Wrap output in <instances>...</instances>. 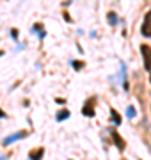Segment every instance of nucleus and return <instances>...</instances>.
I'll return each instance as SVG.
<instances>
[{"label": "nucleus", "instance_id": "1a4fd4ad", "mask_svg": "<svg viewBox=\"0 0 151 160\" xmlns=\"http://www.w3.org/2000/svg\"><path fill=\"white\" fill-rule=\"evenodd\" d=\"M71 66H73L76 71H80V69L84 68V62H80V61H71Z\"/></svg>", "mask_w": 151, "mask_h": 160}, {"label": "nucleus", "instance_id": "f03ea898", "mask_svg": "<svg viewBox=\"0 0 151 160\" xmlns=\"http://www.w3.org/2000/svg\"><path fill=\"white\" fill-rule=\"evenodd\" d=\"M140 32L144 38H151V9L146 12V18H144V23L140 27Z\"/></svg>", "mask_w": 151, "mask_h": 160}, {"label": "nucleus", "instance_id": "ddd939ff", "mask_svg": "<svg viewBox=\"0 0 151 160\" xmlns=\"http://www.w3.org/2000/svg\"><path fill=\"white\" fill-rule=\"evenodd\" d=\"M0 118H6V114H4V110L0 109Z\"/></svg>", "mask_w": 151, "mask_h": 160}, {"label": "nucleus", "instance_id": "4468645a", "mask_svg": "<svg viewBox=\"0 0 151 160\" xmlns=\"http://www.w3.org/2000/svg\"><path fill=\"white\" fill-rule=\"evenodd\" d=\"M0 55H4V52H2V50H0Z\"/></svg>", "mask_w": 151, "mask_h": 160}, {"label": "nucleus", "instance_id": "423d86ee", "mask_svg": "<svg viewBox=\"0 0 151 160\" xmlns=\"http://www.w3.org/2000/svg\"><path fill=\"white\" fill-rule=\"evenodd\" d=\"M43 153H45L43 148H37V149H34V151H30V160H41L43 158Z\"/></svg>", "mask_w": 151, "mask_h": 160}, {"label": "nucleus", "instance_id": "7ed1b4c3", "mask_svg": "<svg viewBox=\"0 0 151 160\" xmlns=\"http://www.w3.org/2000/svg\"><path fill=\"white\" fill-rule=\"evenodd\" d=\"M82 114L87 116V118H93V116H94V98L87 100V103L82 107Z\"/></svg>", "mask_w": 151, "mask_h": 160}, {"label": "nucleus", "instance_id": "2eb2a0df", "mask_svg": "<svg viewBox=\"0 0 151 160\" xmlns=\"http://www.w3.org/2000/svg\"><path fill=\"white\" fill-rule=\"evenodd\" d=\"M149 78H151V77H149Z\"/></svg>", "mask_w": 151, "mask_h": 160}, {"label": "nucleus", "instance_id": "6e6552de", "mask_svg": "<svg viewBox=\"0 0 151 160\" xmlns=\"http://www.w3.org/2000/svg\"><path fill=\"white\" fill-rule=\"evenodd\" d=\"M110 118H112V121H114L116 125H121V116L117 114V110H114V109L110 110Z\"/></svg>", "mask_w": 151, "mask_h": 160}, {"label": "nucleus", "instance_id": "0eeeda50", "mask_svg": "<svg viewBox=\"0 0 151 160\" xmlns=\"http://www.w3.org/2000/svg\"><path fill=\"white\" fill-rule=\"evenodd\" d=\"M68 118H70V110H66V109L59 110V114L55 116V119L57 121H64V119H68Z\"/></svg>", "mask_w": 151, "mask_h": 160}, {"label": "nucleus", "instance_id": "39448f33", "mask_svg": "<svg viewBox=\"0 0 151 160\" xmlns=\"http://www.w3.org/2000/svg\"><path fill=\"white\" fill-rule=\"evenodd\" d=\"M112 142L117 146V149H119V151H123V149H124V141H123V137L117 133L116 130L112 132Z\"/></svg>", "mask_w": 151, "mask_h": 160}, {"label": "nucleus", "instance_id": "f8f14e48", "mask_svg": "<svg viewBox=\"0 0 151 160\" xmlns=\"http://www.w3.org/2000/svg\"><path fill=\"white\" fill-rule=\"evenodd\" d=\"M55 102H57V103H61V105H62V103L66 102V100H64V98H57V100H55Z\"/></svg>", "mask_w": 151, "mask_h": 160}, {"label": "nucleus", "instance_id": "9d476101", "mask_svg": "<svg viewBox=\"0 0 151 160\" xmlns=\"http://www.w3.org/2000/svg\"><path fill=\"white\" fill-rule=\"evenodd\" d=\"M109 23H110V25H116V23H117L116 12H109Z\"/></svg>", "mask_w": 151, "mask_h": 160}, {"label": "nucleus", "instance_id": "f257e3e1", "mask_svg": "<svg viewBox=\"0 0 151 160\" xmlns=\"http://www.w3.org/2000/svg\"><path fill=\"white\" fill-rule=\"evenodd\" d=\"M140 53L144 57V68L148 71H151V46L148 45H140Z\"/></svg>", "mask_w": 151, "mask_h": 160}, {"label": "nucleus", "instance_id": "9b49d317", "mask_svg": "<svg viewBox=\"0 0 151 160\" xmlns=\"http://www.w3.org/2000/svg\"><path fill=\"white\" fill-rule=\"evenodd\" d=\"M128 118H135V109L132 107V105L128 107Z\"/></svg>", "mask_w": 151, "mask_h": 160}, {"label": "nucleus", "instance_id": "20e7f679", "mask_svg": "<svg viewBox=\"0 0 151 160\" xmlns=\"http://www.w3.org/2000/svg\"><path fill=\"white\" fill-rule=\"evenodd\" d=\"M23 137H27V132H25V130L16 132L14 135H9V137H6V139H4V146H9L11 142H16L18 139H23Z\"/></svg>", "mask_w": 151, "mask_h": 160}]
</instances>
